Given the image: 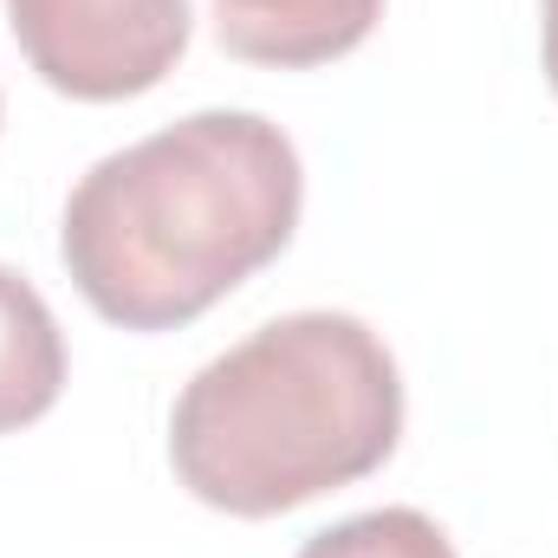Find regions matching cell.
I'll use <instances>...</instances> for the list:
<instances>
[{
  "instance_id": "cell-1",
  "label": "cell",
  "mask_w": 558,
  "mask_h": 558,
  "mask_svg": "<svg viewBox=\"0 0 558 558\" xmlns=\"http://www.w3.org/2000/svg\"><path fill=\"white\" fill-rule=\"evenodd\" d=\"M299 202L305 169L274 118L195 111L78 175L59 260L98 318L175 331L274 267Z\"/></svg>"
},
{
  "instance_id": "cell-2",
  "label": "cell",
  "mask_w": 558,
  "mask_h": 558,
  "mask_svg": "<svg viewBox=\"0 0 558 558\" xmlns=\"http://www.w3.org/2000/svg\"><path fill=\"white\" fill-rule=\"evenodd\" d=\"M403 435L390 344L351 312H286L202 364L169 410L175 481L234 520H274L377 474Z\"/></svg>"
},
{
  "instance_id": "cell-5",
  "label": "cell",
  "mask_w": 558,
  "mask_h": 558,
  "mask_svg": "<svg viewBox=\"0 0 558 558\" xmlns=\"http://www.w3.org/2000/svg\"><path fill=\"white\" fill-rule=\"evenodd\" d=\"M65 390V331L33 279L0 267V435L33 428Z\"/></svg>"
},
{
  "instance_id": "cell-6",
  "label": "cell",
  "mask_w": 558,
  "mask_h": 558,
  "mask_svg": "<svg viewBox=\"0 0 558 558\" xmlns=\"http://www.w3.org/2000/svg\"><path fill=\"white\" fill-rule=\"evenodd\" d=\"M299 558H454V546L416 507H377V513H357V520L312 533Z\"/></svg>"
},
{
  "instance_id": "cell-7",
  "label": "cell",
  "mask_w": 558,
  "mask_h": 558,
  "mask_svg": "<svg viewBox=\"0 0 558 558\" xmlns=\"http://www.w3.org/2000/svg\"><path fill=\"white\" fill-rule=\"evenodd\" d=\"M539 46H546V78L558 92V0H539Z\"/></svg>"
},
{
  "instance_id": "cell-4",
  "label": "cell",
  "mask_w": 558,
  "mask_h": 558,
  "mask_svg": "<svg viewBox=\"0 0 558 558\" xmlns=\"http://www.w3.org/2000/svg\"><path fill=\"white\" fill-rule=\"evenodd\" d=\"M384 0H215V39L247 65H331L371 39Z\"/></svg>"
},
{
  "instance_id": "cell-3",
  "label": "cell",
  "mask_w": 558,
  "mask_h": 558,
  "mask_svg": "<svg viewBox=\"0 0 558 558\" xmlns=\"http://www.w3.org/2000/svg\"><path fill=\"white\" fill-rule=\"evenodd\" d=\"M26 65L78 105L156 92L189 46V0H7Z\"/></svg>"
}]
</instances>
